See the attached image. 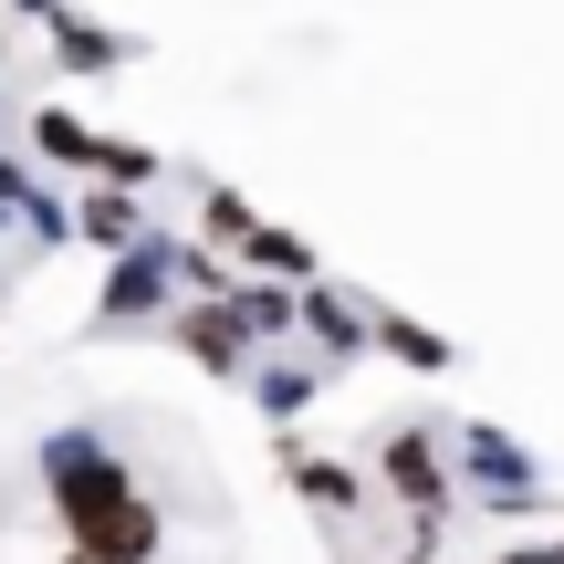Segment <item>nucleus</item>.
I'll return each instance as SVG.
<instances>
[{"label": "nucleus", "instance_id": "3", "mask_svg": "<svg viewBox=\"0 0 564 564\" xmlns=\"http://www.w3.org/2000/svg\"><path fill=\"white\" fill-rule=\"evenodd\" d=\"M178 345L209 377H230V366H241V314H230V303H199V314H178Z\"/></svg>", "mask_w": 564, "mask_h": 564}, {"label": "nucleus", "instance_id": "4", "mask_svg": "<svg viewBox=\"0 0 564 564\" xmlns=\"http://www.w3.org/2000/svg\"><path fill=\"white\" fill-rule=\"evenodd\" d=\"M282 481H293V491H314L324 512H345V502H356V470H335V460H303V449H282Z\"/></svg>", "mask_w": 564, "mask_h": 564}, {"label": "nucleus", "instance_id": "5", "mask_svg": "<svg viewBox=\"0 0 564 564\" xmlns=\"http://www.w3.org/2000/svg\"><path fill=\"white\" fill-rule=\"evenodd\" d=\"M377 345H387V356H408L419 377H440V366H449V345L429 335V324H408V314H377Z\"/></svg>", "mask_w": 564, "mask_h": 564}, {"label": "nucleus", "instance_id": "13", "mask_svg": "<svg viewBox=\"0 0 564 564\" xmlns=\"http://www.w3.org/2000/svg\"><path fill=\"white\" fill-rule=\"evenodd\" d=\"M95 167H105V178H158V158H147V147H95Z\"/></svg>", "mask_w": 564, "mask_h": 564}, {"label": "nucleus", "instance_id": "7", "mask_svg": "<svg viewBox=\"0 0 564 564\" xmlns=\"http://www.w3.org/2000/svg\"><path fill=\"white\" fill-rule=\"evenodd\" d=\"M53 42H63V63H84V74H105V63H126V42H105L95 21H63Z\"/></svg>", "mask_w": 564, "mask_h": 564}, {"label": "nucleus", "instance_id": "14", "mask_svg": "<svg viewBox=\"0 0 564 564\" xmlns=\"http://www.w3.org/2000/svg\"><path fill=\"white\" fill-rule=\"evenodd\" d=\"M11 11H53V0H11Z\"/></svg>", "mask_w": 564, "mask_h": 564}, {"label": "nucleus", "instance_id": "11", "mask_svg": "<svg viewBox=\"0 0 564 564\" xmlns=\"http://www.w3.org/2000/svg\"><path fill=\"white\" fill-rule=\"evenodd\" d=\"M84 230L116 241V251H137V209H126V199H95V209H84Z\"/></svg>", "mask_w": 564, "mask_h": 564}, {"label": "nucleus", "instance_id": "6", "mask_svg": "<svg viewBox=\"0 0 564 564\" xmlns=\"http://www.w3.org/2000/svg\"><path fill=\"white\" fill-rule=\"evenodd\" d=\"M126 314H158V262H137V251L116 262V293H105V324H126Z\"/></svg>", "mask_w": 564, "mask_h": 564}, {"label": "nucleus", "instance_id": "8", "mask_svg": "<svg viewBox=\"0 0 564 564\" xmlns=\"http://www.w3.org/2000/svg\"><path fill=\"white\" fill-rule=\"evenodd\" d=\"M32 137H42V158H63V167H95V147H105V137H84L74 116H42Z\"/></svg>", "mask_w": 564, "mask_h": 564}, {"label": "nucleus", "instance_id": "12", "mask_svg": "<svg viewBox=\"0 0 564 564\" xmlns=\"http://www.w3.org/2000/svg\"><path fill=\"white\" fill-rule=\"evenodd\" d=\"M303 398H314V366H282V377H262V408H272V419H293Z\"/></svg>", "mask_w": 564, "mask_h": 564}, {"label": "nucleus", "instance_id": "15", "mask_svg": "<svg viewBox=\"0 0 564 564\" xmlns=\"http://www.w3.org/2000/svg\"><path fill=\"white\" fill-rule=\"evenodd\" d=\"M63 564H95V554H63Z\"/></svg>", "mask_w": 564, "mask_h": 564}, {"label": "nucleus", "instance_id": "1", "mask_svg": "<svg viewBox=\"0 0 564 564\" xmlns=\"http://www.w3.org/2000/svg\"><path fill=\"white\" fill-rule=\"evenodd\" d=\"M42 481H53V512L74 533V554L95 564H158V502L137 491V470L95 440V429H63L42 449Z\"/></svg>", "mask_w": 564, "mask_h": 564}, {"label": "nucleus", "instance_id": "2", "mask_svg": "<svg viewBox=\"0 0 564 564\" xmlns=\"http://www.w3.org/2000/svg\"><path fill=\"white\" fill-rule=\"evenodd\" d=\"M387 481L408 491V512H419V523H440V512H449V470L429 460L419 429H398V440H387Z\"/></svg>", "mask_w": 564, "mask_h": 564}, {"label": "nucleus", "instance_id": "10", "mask_svg": "<svg viewBox=\"0 0 564 564\" xmlns=\"http://www.w3.org/2000/svg\"><path fill=\"white\" fill-rule=\"evenodd\" d=\"M251 230H262V220H251L230 188H209V241H241V251H251Z\"/></svg>", "mask_w": 564, "mask_h": 564}, {"label": "nucleus", "instance_id": "9", "mask_svg": "<svg viewBox=\"0 0 564 564\" xmlns=\"http://www.w3.org/2000/svg\"><path fill=\"white\" fill-rule=\"evenodd\" d=\"M251 262H262V272H303V282H314V251H303V241H282V230H251Z\"/></svg>", "mask_w": 564, "mask_h": 564}]
</instances>
